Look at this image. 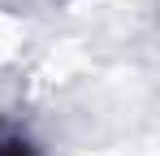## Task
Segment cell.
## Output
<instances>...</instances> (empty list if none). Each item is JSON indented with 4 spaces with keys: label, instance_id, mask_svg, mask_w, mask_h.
Returning <instances> with one entry per match:
<instances>
[{
    "label": "cell",
    "instance_id": "cell-1",
    "mask_svg": "<svg viewBox=\"0 0 160 156\" xmlns=\"http://www.w3.org/2000/svg\"><path fill=\"white\" fill-rule=\"evenodd\" d=\"M0 156H35V148L13 134V139H0Z\"/></svg>",
    "mask_w": 160,
    "mask_h": 156
}]
</instances>
